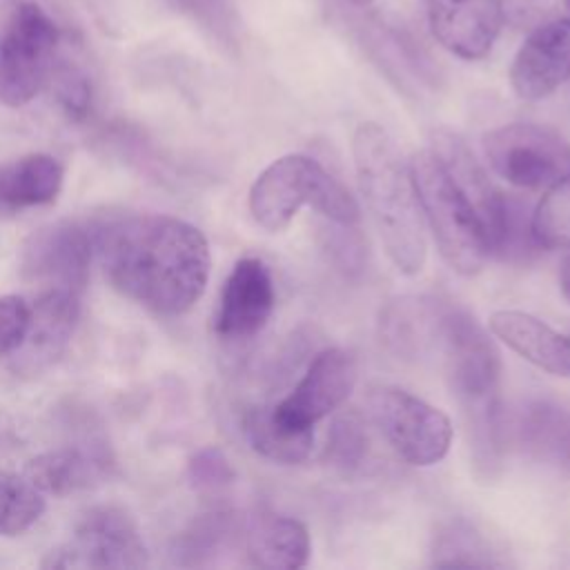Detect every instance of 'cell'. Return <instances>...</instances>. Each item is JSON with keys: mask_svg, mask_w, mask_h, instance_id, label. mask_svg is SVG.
<instances>
[{"mask_svg": "<svg viewBox=\"0 0 570 570\" xmlns=\"http://www.w3.org/2000/svg\"><path fill=\"white\" fill-rule=\"evenodd\" d=\"M505 563L494 541L465 517L441 521L432 534L430 566L434 568H503Z\"/></svg>", "mask_w": 570, "mask_h": 570, "instance_id": "cell-21", "label": "cell"}, {"mask_svg": "<svg viewBox=\"0 0 570 570\" xmlns=\"http://www.w3.org/2000/svg\"><path fill=\"white\" fill-rule=\"evenodd\" d=\"M356 381L358 365L354 354L343 347H325L312 356L296 387L272 407L292 425L314 428L347 401Z\"/></svg>", "mask_w": 570, "mask_h": 570, "instance_id": "cell-11", "label": "cell"}, {"mask_svg": "<svg viewBox=\"0 0 570 570\" xmlns=\"http://www.w3.org/2000/svg\"><path fill=\"white\" fill-rule=\"evenodd\" d=\"M559 285H561V292L563 296L568 298L570 303V252L563 256L561 261V269H559Z\"/></svg>", "mask_w": 570, "mask_h": 570, "instance_id": "cell-34", "label": "cell"}, {"mask_svg": "<svg viewBox=\"0 0 570 570\" xmlns=\"http://www.w3.org/2000/svg\"><path fill=\"white\" fill-rule=\"evenodd\" d=\"M91 238L78 223L62 220L33 232L20 254L22 276L45 289L80 294L89 278Z\"/></svg>", "mask_w": 570, "mask_h": 570, "instance_id": "cell-10", "label": "cell"}, {"mask_svg": "<svg viewBox=\"0 0 570 570\" xmlns=\"http://www.w3.org/2000/svg\"><path fill=\"white\" fill-rule=\"evenodd\" d=\"M356 7H367L372 0H352Z\"/></svg>", "mask_w": 570, "mask_h": 570, "instance_id": "cell-35", "label": "cell"}, {"mask_svg": "<svg viewBox=\"0 0 570 570\" xmlns=\"http://www.w3.org/2000/svg\"><path fill=\"white\" fill-rule=\"evenodd\" d=\"M24 474L42 494L65 497L87 488L100 474V463L85 450L58 448L31 459Z\"/></svg>", "mask_w": 570, "mask_h": 570, "instance_id": "cell-24", "label": "cell"}, {"mask_svg": "<svg viewBox=\"0 0 570 570\" xmlns=\"http://www.w3.org/2000/svg\"><path fill=\"white\" fill-rule=\"evenodd\" d=\"M274 303L276 292L267 265L261 258H240L220 289L214 330L227 341L252 338L267 325Z\"/></svg>", "mask_w": 570, "mask_h": 570, "instance_id": "cell-13", "label": "cell"}, {"mask_svg": "<svg viewBox=\"0 0 570 570\" xmlns=\"http://www.w3.org/2000/svg\"><path fill=\"white\" fill-rule=\"evenodd\" d=\"M60 31L36 2H20L0 38V102L22 107L53 71Z\"/></svg>", "mask_w": 570, "mask_h": 570, "instance_id": "cell-6", "label": "cell"}, {"mask_svg": "<svg viewBox=\"0 0 570 570\" xmlns=\"http://www.w3.org/2000/svg\"><path fill=\"white\" fill-rule=\"evenodd\" d=\"M56 96L71 118L87 116L91 105V87L80 69L67 65L56 71Z\"/></svg>", "mask_w": 570, "mask_h": 570, "instance_id": "cell-32", "label": "cell"}, {"mask_svg": "<svg viewBox=\"0 0 570 570\" xmlns=\"http://www.w3.org/2000/svg\"><path fill=\"white\" fill-rule=\"evenodd\" d=\"M303 205L330 223L356 225L361 220L354 196L321 163L303 154L276 158L249 189V212L267 232L285 229Z\"/></svg>", "mask_w": 570, "mask_h": 570, "instance_id": "cell-3", "label": "cell"}, {"mask_svg": "<svg viewBox=\"0 0 570 570\" xmlns=\"http://www.w3.org/2000/svg\"><path fill=\"white\" fill-rule=\"evenodd\" d=\"M183 13L200 22L207 31H212L220 40H234L236 33V16L227 0H169Z\"/></svg>", "mask_w": 570, "mask_h": 570, "instance_id": "cell-28", "label": "cell"}, {"mask_svg": "<svg viewBox=\"0 0 570 570\" xmlns=\"http://www.w3.org/2000/svg\"><path fill=\"white\" fill-rule=\"evenodd\" d=\"M430 149L452 178V183L459 187V191L468 198L472 209L476 212L488 243H490V254L492 245L499 232L503 205H505V194H501L492 180L488 178L485 169L479 165L470 147L463 142L461 136H456L450 129H436L432 134V145Z\"/></svg>", "mask_w": 570, "mask_h": 570, "instance_id": "cell-15", "label": "cell"}, {"mask_svg": "<svg viewBox=\"0 0 570 570\" xmlns=\"http://www.w3.org/2000/svg\"><path fill=\"white\" fill-rule=\"evenodd\" d=\"M325 247L330 249L336 265L345 272H356L363 267L365 245L356 232V225L332 223V229L325 232Z\"/></svg>", "mask_w": 570, "mask_h": 570, "instance_id": "cell-33", "label": "cell"}, {"mask_svg": "<svg viewBox=\"0 0 570 570\" xmlns=\"http://www.w3.org/2000/svg\"><path fill=\"white\" fill-rule=\"evenodd\" d=\"M499 4L503 20L521 29H532L570 13V0H499Z\"/></svg>", "mask_w": 570, "mask_h": 570, "instance_id": "cell-29", "label": "cell"}, {"mask_svg": "<svg viewBox=\"0 0 570 570\" xmlns=\"http://www.w3.org/2000/svg\"><path fill=\"white\" fill-rule=\"evenodd\" d=\"M45 512V494L27 474L0 470V534L16 537L29 530Z\"/></svg>", "mask_w": 570, "mask_h": 570, "instance_id": "cell-25", "label": "cell"}, {"mask_svg": "<svg viewBox=\"0 0 570 570\" xmlns=\"http://www.w3.org/2000/svg\"><path fill=\"white\" fill-rule=\"evenodd\" d=\"M31 325V305L16 294L0 296V354L16 352Z\"/></svg>", "mask_w": 570, "mask_h": 570, "instance_id": "cell-31", "label": "cell"}, {"mask_svg": "<svg viewBox=\"0 0 570 570\" xmlns=\"http://www.w3.org/2000/svg\"><path fill=\"white\" fill-rule=\"evenodd\" d=\"M410 171L423 220L443 261L461 276L479 274L490 256V243L468 198L452 183L432 149L414 154Z\"/></svg>", "mask_w": 570, "mask_h": 570, "instance_id": "cell-4", "label": "cell"}, {"mask_svg": "<svg viewBox=\"0 0 570 570\" xmlns=\"http://www.w3.org/2000/svg\"><path fill=\"white\" fill-rule=\"evenodd\" d=\"M365 403L372 423L405 463L428 468L448 454L452 423L439 407L394 385L370 387Z\"/></svg>", "mask_w": 570, "mask_h": 570, "instance_id": "cell-5", "label": "cell"}, {"mask_svg": "<svg viewBox=\"0 0 570 570\" xmlns=\"http://www.w3.org/2000/svg\"><path fill=\"white\" fill-rule=\"evenodd\" d=\"M98 252L107 281L129 301L180 316L209 281V245L198 227L165 214H142L100 229Z\"/></svg>", "mask_w": 570, "mask_h": 570, "instance_id": "cell-1", "label": "cell"}, {"mask_svg": "<svg viewBox=\"0 0 570 570\" xmlns=\"http://www.w3.org/2000/svg\"><path fill=\"white\" fill-rule=\"evenodd\" d=\"M245 436L256 454L272 463L296 465L312 452L314 428L283 421L272 405H261L245 416Z\"/></svg>", "mask_w": 570, "mask_h": 570, "instance_id": "cell-23", "label": "cell"}, {"mask_svg": "<svg viewBox=\"0 0 570 570\" xmlns=\"http://www.w3.org/2000/svg\"><path fill=\"white\" fill-rule=\"evenodd\" d=\"M428 20L436 42L463 60L485 58L505 22L499 0H428Z\"/></svg>", "mask_w": 570, "mask_h": 570, "instance_id": "cell-14", "label": "cell"}, {"mask_svg": "<svg viewBox=\"0 0 570 570\" xmlns=\"http://www.w3.org/2000/svg\"><path fill=\"white\" fill-rule=\"evenodd\" d=\"M492 334L528 363L554 376H570V334H561L532 314L501 309L490 316Z\"/></svg>", "mask_w": 570, "mask_h": 570, "instance_id": "cell-18", "label": "cell"}, {"mask_svg": "<svg viewBox=\"0 0 570 570\" xmlns=\"http://www.w3.org/2000/svg\"><path fill=\"white\" fill-rule=\"evenodd\" d=\"M365 456H367V432L361 416L354 412L336 416L327 432L323 461L330 468L343 474H350L363 465Z\"/></svg>", "mask_w": 570, "mask_h": 570, "instance_id": "cell-27", "label": "cell"}, {"mask_svg": "<svg viewBox=\"0 0 570 570\" xmlns=\"http://www.w3.org/2000/svg\"><path fill=\"white\" fill-rule=\"evenodd\" d=\"M570 80V13L530 29L510 65L521 100H541Z\"/></svg>", "mask_w": 570, "mask_h": 570, "instance_id": "cell-12", "label": "cell"}, {"mask_svg": "<svg viewBox=\"0 0 570 570\" xmlns=\"http://www.w3.org/2000/svg\"><path fill=\"white\" fill-rule=\"evenodd\" d=\"M483 154L497 176L523 189H548L570 171L568 140L534 122L490 129L483 136Z\"/></svg>", "mask_w": 570, "mask_h": 570, "instance_id": "cell-7", "label": "cell"}, {"mask_svg": "<svg viewBox=\"0 0 570 570\" xmlns=\"http://www.w3.org/2000/svg\"><path fill=\"white\" fill-rule=\"evenodd\" d=\"M532 232L541 247H570V171L548 187L532 209Z\"/></svg>", "mask_w": 570, "mask_h": 570, "instance_id": "cell-26", "label": "cell"}, {"mask_svg": "<svg viewBox=\"0 0 570 570\" xmlns=\"http://www.w3.org/2000/svg\"><path fill=\"white\" fill-rule=\"evenodd\" d=\"M352 154L356 180L385 254L401 274H419L428 258V243L410 163L376 122L356 127Z\"/></svg>", "mask_w": 570, "mask_h": 570, "instance_id": "cell-2", "label": "cell"}, {"mask_svg": "<svg viewBox=\"0 0 570 570\" xmlns=\"http://www.w3.org/2000/svg\"><path fill=\"white\" fill-rule=\"evenodd\" d=\"M189 481L200 490H218L234 481V468L218 448H203L189 459Z\"/></svg>", "mask_w": 570, "mask_h": 570, "instance_id": "cell-30", "label": "cell"}, {"mask_svg": "<svg viewBox=\"0 0 570 570\" xmlns=\"http://www.w3.org/2000/svg\"><path fill=\"white\" fill-rule=\"evenodd\" d=\"M309 550L307 528L294 517H263L247 534V557L256 568L296 570L307 566Z\"/></svg>", "mask_w": 570, "mask_h": 570, "instance_id": "cell-20", "label": "cell"}, {"mask_svg": "<svg viewBox=\"0 0 570 570\" xmlns=\"http://www.w3.org/2000/svg\"><path fill=\"white\" fill-rule=\"evenodd\" d=\"M517 445L534 461L570 474V410L546 399L528 401L512 425Z\"/></svg>", "mask_w": 570, "mask_h": 570, "instance_id": "cell-19", "label": "cell"}, {"mask_svg": "<svg viewBox=\"0 0 570 570\" xmlns=\"http://www.w3.org/2000/svg\"><path fill=\"white\" fill-rule=\"evenodd\" d=\"M443 303L432 296L392 298L379 318L381 343L401 358H421L439 350Z\"/></svg>", "mask_w": 570, "mask_h": 570, "instance_id": "cell-17", "label": "cell"}, {"mask_svg": "<svg viewBox=\"0 0 570 570\" xmlns=\"http://www.w3.org/2000/svg\"><path fill=\"white\" fill-rule=\"evenodd\" d=\"M78 312V294L69 289H42L31 307L29 332L16 350L18 367L38 372L53 363L71 341Z\"/></svg>", "mask_w": 570, "mask_h": 570, "instance_id": "cell-16", "label": "cell"}, {"mask_svg": "<svg viewBox=\"0 0 570 570\" xmlns=\"http://www.w3.org/2000/svg\"><path fill=\"white\" fill-rule=\"evenodd\" d=\"M439 350L459 405L499 396L501 361L492 338L468 309L448 301L441 314Z\"/></svg>", "mask_w": 570, "mask_h": 570, "instance_id": "cell-8", "label": "cell"}, {"mask_svg": "<svg viewBox=\"0 0 570 570\" xmlns=\"http://www.w3.org/2000/svg\"><path fill=\"white\" fill-rule=\"evenodd\" d=\"M147 550L134 519L114 505L89 510L76 525L73 539L51 550L45 568H140Z\"/></svg>", "mask_w": 570, "mask_h": 570, "instance_id": "cell-9", "label": "cell"}, {"mask_svg": "<svg viewBox=\"0 0 570 570\" xmlns=\"http://www.w3.org/2000/svg\"><path fill=\"white\" fill-rule=\"evenodd\" d=\"M65 180L62 165L49 154H29L0 167V205L9 209L53 203Z\"/></svg>", "mask_w": 570, "mask_h": 570, "instance_id": "cell-22", "label": "cell"}]
</instances>
